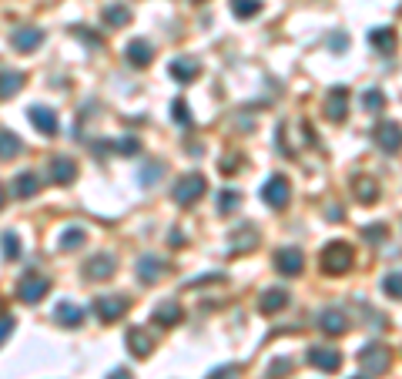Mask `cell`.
<instances>
[{
    "label": "cell",
    "instance_id": "e0dca14e",
    "mask_svg": "<svg viewBox=\"0 0 402 379\" xmlns=\"http://www.w3.org/2000/svg\"><path fill=\"white\" fill-rule=\"evenodd\" d=\"M289 306V292L285 289H265L262 299H258V309L265 312V316H275V312H282Z\"/></svg>",
    "mask_w": 402,
    "mask_h": 379
},
{
    "label": "cell",
    "instance_id": "4316f807",
    "mask_svg": "<svg viewBox=\"0 0 402 379\" xmlns=\"http://www.w3.org/2000/svg\"><path fill=\"white\" fill-rule=\"evenodd\" d=\"M84 242H87V232H84V228H77V225L61 232V249H64V252H77Z\"/></svg>",
    "mask_w": 402,
    "mask_h": 379
},
{
    "label": "cell",
    "instance_id": "f1b7e54d",
    "mask_svg": "<svg viewBox=\"0 0 402 379\" xmlns=\"http://www.w3.org/2000/svg\"><path fill=\"white\" fill-rule=\"evenodd\" d=\"M127 20H131V11L121 7V4H111V7L104 11V24H108V27H125Z\"/></svg>",
    "mask_w": 402,
    "mask_h": 379
},
{
    "label": "cell",
    "instance_id": "3957f363",
    "mask_svg": "<svg viewBox=\"0 0 402 379\" xmlns=\"http://www.w3.org/2000/svg\"><path fill=\"white\" fill-rule=\"evenodd\" d=\"M205 188H208V182H205V175H198V171H191V175H181L178 182H175V188H171V198L178 201V205H194L198 198L205 195Z\"/></svg>",
    "mask_w": 402,
    "mask_h": 379
},
{
    "label": "cell",
    "instance_id": "d6986e66",
    "mask_svg": "<svg viewBox=\"0 0 402 379\" xmlns=\"http://www.w3.org/2000/svg\"><path fill=\"white\" fill-rule=\"evenodd\" d=\"M127 349H131V356H138V359H144V356H151L154 339L148 336L144 329H127Z\"/></svg>",
    "mask_w": 402,
    "mask_h": 379
},
{
    "label": "cell",
    "instance_id": "4fadbf2b",
    "mask_svg": "<svg viewBox=\"0 0 402 379\" xmlns=\"http://www.w3.org/2000/svg\"><path fill=\"white\" fill-rule=\"evenodd\" d=\"M319 329L325 336H342L348 333V319L342 309H322L319 312Z\"/></svg>",
    "mask_w": 402,
    "mask_h": 379
},
{
    "label": "cell",
    "instance_id": "8992f818",
    "mask_svg": "<svg viewBox=\"0 0 402 379\" xmlns=\"http://www.w3.org/2000/svg\"><path fill=\"white\" fill-rule=\"evenodd\" d=\"M94 312H97L101 323H118V319L127 312V299H121V295H97Z\"/></svg>",
    "mask_w": 402,
    "mask_h": 379
},
{
    "label": "cell",
    "instance_id": "f6af8a7d",
    "mask_svg": "<svg viewBox=\"0 0 402 379\" xmlns=\"http://www.w3.org/2000/svg\"><path fill=\"white\" fill-rule=\"evenodd\" d=\"M4 201H7V195H4V188H0V209H4Z\"/></svg>",
    "mask_w": 402,
    "mask_h": 379
},
{
    "label": "cell",
    "instance_id": "ba28073f",
    "mask_svg": "<svg viewBox=\"0 0 402 379\" xmlns=\"http://www.w3.org/2000/svg\"><path fill=\"white\" fill-rule=\"evenodd\" d=\"M306 363L322 369V373H335V369L342 366V352L329 349V346H312V349L306 352Z\"/></svg>",
    "mask_w": 402,
    "mask_h": 379
},
{
    "label": "cell",
    "instance_id": "7402d4cb",
    "mask_svg": "<svg viewBox=\"0 0 402 379\" xmlns=\"http://www.w3.org/2000/svg\"><path fill=\"white\" fill-rule=\"evenodd\" d=\"M20 87H24V74L20 70H0V101L14 98Z\"/></svg>",
    "mask_w": 402,
    "mask_h": 379
},
{
    "label": "cell",
    "instance_id": "7bdbcfd3",
    "mask_svg": "<svg viewBox=\"0 0 402 379\" xmlns=\"http://www.w3.org/2000/svg\"><path fill=\"white\" fill-rule=\"evenodd\" d=\"M325 218H329V222H342V218H346V215H342V209H339V205H332V209H329V215H325Z\"/></svg>",
    "mask_w": 402,
    "mask_h": 379
},
{
    "label": "cell",
    "instance_id": "2e32d148",
    "mask_svg": "<svg viewBox=\"0 0 402 379\" xmlns=\"http://www.w3.org/2000/svg\"><path fill=\"white\" fill-rule=\"evenodd\" d=\"M74 178H77V165H74L70 158H64V155L51 158V182L54 185H70Z\"/></svg>",
    "mask_w": 402,
    "mask_h": 379
},
{
    "label": "cell",
    "instance_id": "bcb514c9",
    "mask_svg": "<svg viewBox=\"0 0 402 379\" xmlns=\"http://www.w3.org/2000/svg\"><path fill=\"white\" fill-rule=\"evenodd\" d=\"M359 379H362V376H359Z\"/></svg>",
    "mask_w": 402,
    "mask_h": 379
},
{
    "label": "cell",
    "instance_id": "d590c367",
    "mask_svg": "<svg viewBox=\"0 0 402 379\" xmlns=\"http://www.w3.org/2000/svg\"><path fill=\"white\" fill-rule=\"evenodd\" d=\"M238 205H241V195H238V192H222V198H218V209H222V211H235Z\"/></svg>",
    "mask_w": 402,
    "mask_h": 379
},
{
    "label": "cell",
    "instance_id": "30bf717a",
    "mask_svg": "<svg viewBox=\"0 0 402 379\" xmlns=\"http://www.w3.org/2000/svg\"><path fill=\"white\" fill-rule=\"evenodd\" d=\"M325 118L335 121V125H342L348 118V87H335L329 91V98H325Z\"/></svg>",
    "mask_w": 402,
    "mask_h": 379
},
{
    "label": "cell",
    "instance_id": "603a6c76",
    "mask_svg": "<svg viewBox=\"0 0 402 379\" xmlns=\"http://www.w3.org/2000/svg\"><path fill=\"white\" fill-rule=\"evenodd\" d=\"M37 188H41V178H37L34 171H24V175H17L14 178V195L17 198H34L37 195Z\"/></svg>",
    "mask_w": 402,
    "mask_h": 379
},
{
    "label": "cell",
    "instance_id": "ab89813d",
    "mask_svg": "<svg viewBox=\"0 0 402 379\" xmlns=\"http://www.w3.org/2000/svg\"><path fill=\"white\" fill-rule=\"evenodd\" d=\"M14 316H0V346H4V339L11 336V333H14Z\"/></svg>",
    "mask_w": 402,
    "mask_h": 379
},
{
    "label": "cell",
    "instance_id": "5b68a950",
    "mask_svg": "<svg viewBox=\"0 0 402 379\" xmlns=\"http://www.w3.org/2000/svg\"><path fill=\"white\" fill-rule=\"evenodd\" d=\"M375 144L382 148V151H389V155H396V151H402V128L396 125V121H379L372 131Z\"/></svg>",
    "mask_w": 402,
    "mask_h": 379
},
{
    "label": "cell",
    "instance_id": "cb8c5ba5",
    "mask_svg": "<svg viewBox=\"0 0 402 379\" xmlns=\"http://www.w3.org/2000/svg\"><path fill=\"white\" fill-rule=\"evenodd\" d=\"M54 316H57V323L61 325H68V329H77V325L84 323V312L74 306V302H61L54 309Z\"/></svg>",
    "mask_w": 402,
    "mask_h": 379
},
{
    "label": "cell",
    "instance_id": "5bb4252c",
    "mask_svg": "<svg viewBox=\"0 0 402 379\" xmlns=\"http://www.w3.org/2000/svg\"><path fill=\"white\" fill-rule=\"evenodd\" d=\"M165 272H168L165 259H158V255H141V259H138V279H141V282L154 285V282L161 279Z\"/></svg>",
    "mask_w": 402,
    "mask_h": 379
},
{
    "label": "cell",
    "instance_id": "44dd1931",
    "mask_svg": "<svg viewBox=\"0 0 402 379\" xmlns=\"http://www.w3.org/2000/svg\"><path fill=\"white\" fill-rule=\"evenodd\" d=\"M24 151V141L17 138L14 131H7V128H0V161H11Z\"/></svg>",
    "mask_w": 402,
    "mask_h": 379
},
{
    "label": "cell",
    "instance_id": "74e56055",
    "mask_svg": "<svg viewBox=\"0 0 402 379\" xmlns=\"http://www.w3.org/2000/svg\"><path fill=\"white\" fill-rule=\"evenodd\" d=\"M161 171H165V168H161V165H151V168H148V165H144V168L138 171L141 185H154V182H158V178H161Z\"/></svg>",
    "mask_w": 402,
    "mask_h": 379
},
{
    "label": "cell",
    "instance_id": "8fae6325",
    "mask_svg": "<svg viewBox=\"0 0 402 379\" xmlns=\"http://www.w3.org/2000/svg\"><path fill=\"white\" fill-rule=\"evenodd\" d=\"M114 255H108V252H101V255H91L87 259V266H84V275L87 279H94V282H104V279H111L114 275Z\"/></svg>",
    "mask_w": 402,
    "mask_h": 379
},
{
    "label": "cell",
    "instance_id": "ffe728a7",
    "mask_svg": "<svg viewBox=\"0 0 402 379\" xmlns=\"http://www.w3.org/2000/svg\"><path fill=\"white\" fill-rule=\"evenodd\" d=\"M168 70H171V77H175L178 85H191L194 74H198V61H191V57H175Z\"/></svg>",
    "mask_w": 402,
    "mask_h": 379
},
{
    "label": "cell",
    "instance_id": "d6a6232c",
    "mask_svg": "<svg viewBox=\"0 0 402 379\" xmlns=\"http://www.w3.org/2000/svg\"><path fill=\"white\" fill-rule=\"evenodd\" d=\"M4 245H0V249H4V259H7V262H11V259H20V239H17L14 232H4Z\"/></svg>",
    "mask_w": 402,
    "mask_h": 379
},
{
    "label": "cell",
    "instance_id": "60d3db41",
    "mask_svg": "<svg viewBox=\"0 0 402 379\" xmlns=\"http://www.w3.org/2000/svg\"><path fill=\"white\" fill-rule=\"evenodd\" d=\"M235 376H238L235 366H222V369H215V373H211L208 379H235Z\"/></svg>",
    "mask_w": 402,
    "mask_h": 379
},
{
    "label": "cell",
    "instance_id": "ac0fdd59",
    "mask_svg": "<svg viewBox=\"0 0 402 379\" xmlns=\"http://www.w3.org/2000/svg\"><path fill=\"white\" fill-rule=\"evenodd\" d=\"M11 41H14L17 51H24V54H27V51H34V47H41L44 30L41 27H17Z\"/></svg>",
    "mask_w": 402,
    "mask_h": 379
},
{
    "label": "cell",
    "instance_id": "ee69618b",
    "mask_svg": "<svg viewBox=\"0 0 402 379\" xmlns=\"http://www.w3.org/2000/svg\"><path fill=\"white\" fill-rule=\"evenodd\" d=\"M108 379H131V373H127V369H114Z\"/></svg>",
    "mask_w": 402,
    "mask_h": 379
},
{
    "label": "cell",
    "instance_id": "4dcf8cb0",
    "mask_svg": "<svg viewBox=\"0 0 402 379\" xmlns=\"http://www.w3.org/2000/svg\"><path fill=\"white\" fill-rule=\"evenodd\" d=\"M362 108H365V111H382V108H386V94H382L379 87H369V91L362 94Z\"/></svg>",
    "mask_w": 402,
    "mask_h": 379
},
{
    "label": "cell",
    "instance_id": "7c38bea8",
    "mask_svg": "<svg viewBox=\"0 0 402 379\" xmlns=\"http://www.w3.org/2000/svg\"><path fill=\"white\" fill-rule=\"evenodd\" d=\"M27 118H30V125L37 128L41 135H57V114H54V108H44V104H34L27 111Z\"/></svg>",
    "mask_w": 402,
    "mask_h": 379
},
{
    "label": "cell",
    "instance_id": "83f0119b",
    "mask_svg": "<svg viewBox=\"0 0 402 379\" xmlns=\"http://www.w3.org/2000/svg\"><path fill=\"white\" fill-rule=\"evenodd\" d=\"M352 188H356V198H359L362 205H375V198H379V188H375L372 178H356V182H352Z\"/></svg>",
    "mask_w": 402,
    "mask_h": 379
},
{
    "label": "cell",
    "instance_id": "d4e9b609",
    "mask_svg": "<svg viewBox=\"0 0 402 379\" xmlns=\"http://www.w3.org/2000/svg\"><path fill=\"white\" fill-rule=\"evenodd\" d=\"M369 44H372L375 51L389 54V51L396 47V30H392V27H375L372 34H369Z\"/></svg>",
    "mask_w": 402,
    "mask_h": 379
},
{
    "label": "cell",
    "instance_id": "836d02e7",
    "mask_svg": "<svg viewBox=\"0 0 402 379\" xmlns=\"http://www.w3.org/2000/svg\"><path fill=\"white\" fill-rule=\"evenodd\" d=\"M171 121H178L181 128L191 125V114H188V104H184V101H171Z\"/></svg>",
    "mask_w": 402,
    "mask_h": 379
},
{
    "label": "cell",
    "instance_id": "484cf974",
    "mask_svg": "<svg viewBox=\"0 0 402 379\" xmlns=\"http://www.w3.org/2000/svg\"><path fill=\"white\" fill-rule=\"evenodd\" d=\"M158 325H175L181 319V306L178 302H161L158 309H154V316H151Z\"/></svg>",
    "mask_w": 402,
    "mask_h": 379
},
{
    "label": "cell",
    "instance_id": "7a4b0ae2",
    "mask_svg": "<svg viewBox=\"0 0 402 379\" xmlns=\"http://www.w3.org/2000/svg\"><path fill=\"white\" fill-rule=\"evenodd\" d=\"M389 363H392V356H389V349L379 346V342L359 349V366H362V376L365 379H379L389 369Z\"/></svg>",
    "mask_w": 402,
    "mask_h": 379
},
{
    "label": "cell",
    "instance_id": "8d00e7d4",
    "mask_svg": "<svg viewBox=\"0 0 402 379\" xmlns=\"http://www.w3.org/2000/svg\"><path fill=\"white\" fill-rule=\"evenodd\" d=\"M289 369H291L289 359H275V363L268 366V373H265V379H282L285 373H289Z\"/></svg>",
    "mask_w": 402,
    "mask_h": 379
},
{
    "label": "cell",
    "instance_id": "b9f144b4",
    "mask_svg": "<svg viewBox=\"0 0 402 379\" xmlns=\"http://www.w3.org/2000/svg\"><path fill=\"white\" fill-rule=\"evenodd\" d=\"M329 47H332V51H346L348 37H346V34H332V37H329Z\"/></svg>",
    "mask_w": 402,
    "mask_h": 379
},
{
    "label": "cell",
    "instance_id": "f546056e",
    "mask_svg": "<svg viewBox=\"0 0 402 379\" xmlns=\"http://www.w3.org/2000/svg\"><path fill=\"white\" fill-rule=\"evenodd\" d=\"M262 11V0H232V14L238 17V20H249V17H255Z\"/></svg>",
    "mask_w": 402,
    "mask_h": 379
},
{
    "label": "cell",
    "instance_id": "6da1fadb",
    "mask_svg": "<svg viewBox=\"0 0 402 379\" xmlns=\"http://www.w3.org/2000/svg\"><path fill=\"white\" fill-rule=\"evenodd\" d=\"M319 262L325 275H346L348 268H352V262H356V255H352V249H348L346 242H332V245L322 249Z\"/></svg>",
    "mask_w": 402,
    "mask_h": 379
},
{
    "label": "cell",
    "instance_id": "1f68e13d",
    "mask_svg": "<svg viewBox=\"0 0 402 379\" xmlns=\"http://www.w3.org/2000/svg\"><path fill=\"white\" fill-rule=\"evenodd\" d=\"M382 292L392 295V299H402V272L396 268V272H389L386 279H382Z\"/></svg>",
    "mask_w": 402,
    "mask_h": 379
},
{
    "label": "cell",
    "instance_id": "9a60e30c",
    "mask_svg": "<svg viewBox=\"0 0 402 379\" xmlns=\"http://www.w3.org/2000/svg\"><path fill=\"white\" fill-rule=\"evenodd\" d=\"M125 54H127V61H131L134 68H148V64L154 61V47L144 41V37H134V41L125 47Z\"/></svg>",
    "mask_w": 402,
    "mask_h": 379
},
{
    "label": "cell",
    "instance_id": "277c9868",
    "mask_svg": "<svg viewBox=\"0 0 402 379\" xmlns=\"http://www.w3.org/2000/svg\"><path fill=\"white\" fill-rule=\"evenodd\" d=\"M289 198H291V185H289V178H285V175H272V178L265 182L262 201L268 205V209L282 211L285 205H289Z\"/></svg>",
    "mask_w": 402,
    "mask_h": 379
},
{
    "label": "cell",
    "instance_id": "e575fe53",
    "mask_svg": "<svg viewBox=\"0 0 402 379\" xmlns=\"http://www.w3.org/2000/svg\"><path fill=\"white\" fill-rule=\"evenodd\" d=\"M362 239L365 242H382V239H389V228L386 225H369V228H362Z\"/></svg>",
    "mask_w": 402,
    "mask_h": 379
},
{
    "label": "cell",
    "instance_id": "52a82bcc",
    "mask_svg": "<svg viewBox=\"0 0 402 379\" xmlns=\"http://www.w3.org/2000/svg\"><path fill=\"white\" fill-rule=\"evenodd\" d=\"M275 268L282 272V275H289V279L302 275V268H306V255H302V249H295V245L278 249L275 252Z\"/></svg>",
    "mask_w": 402,
    "mask_h": 379
},
{
    "label": "cell",
    "instance_id": "f35d334b",
    "mask_svg": "<svg viewBox=\"0 0 402 379\" xmlns=\"http://www.w3.org/2000/svg\"><path fill=\"white\" fill-rule=\"evenodd\" d=\"M114 148H118L121 155H138V148H141V144H138L134 138H121L118 144H114Z\"/></svg>",
    "mask_w": 402,
    "mask_h": 379
},
{
    "label": "cell",
    "instance_id": "9c48e42d",
    "mask_svg": "<svg viewBox=\"0 0 402 379\" xmlns=\"http://www.w3.org/2000/svg\"><path fill=\"white\" fill-rule=\"evenodd\" d=\"M47 289H51V282L44 279V275H24L20 285H17V299L34 306V302H41L44 295H47Z\"/></svg>",
    "mask_w": 402,
    "mask_h": 379
}]
</instances>
